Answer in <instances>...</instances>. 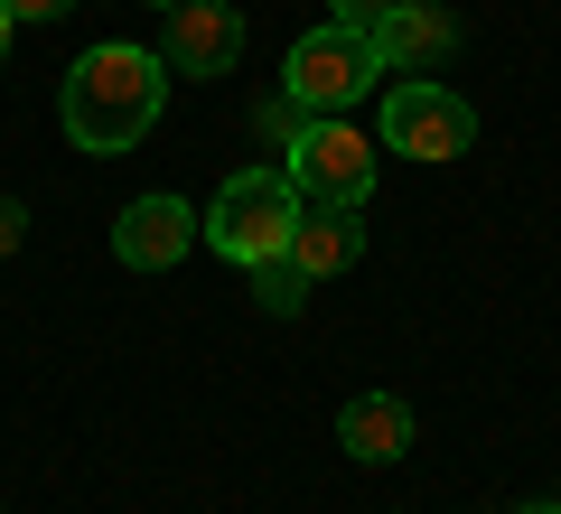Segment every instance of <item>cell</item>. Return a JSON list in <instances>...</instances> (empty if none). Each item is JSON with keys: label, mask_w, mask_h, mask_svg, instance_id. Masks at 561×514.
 Masks as SVG:
<instances>
[{"label": "cell", "mask_w": 561, "mask_h": 514, "mask_svg": "<svg viewBox=\"0 0 561 514\" xmlns=\"http://www.w3.org/2000/svg\"><path fill=\"white\" fill-rule=\"evenodd\" d=\"M160 103H169V66L150 57V47H84V57L66 66L57 122H66L76 150L113 159V150H131V140L160 122Z\"/></svg>", "instance_id": "cell-1"}, {"label": "cell", "mask_w": 561, "mask_h": 514, "mask_svg": "<svg viewBox=\"0 0 561 514\" xmlns=\"http://www.w3.org/2000/svg\"><path fill=\"white\" fill-rule=\"evenodd\" d=\"M290 225H300V187H290V169H234V179L216 187V206H206V243H216L225 262H272L290 253Z\"/></svg>", "instance_id": "cell-2"}, {"label": "cell", "mask_w": 561, "mask_h": 514, "mask_svg": "<svg viewBox=\"0 0 561 514\" xmlns=\"http://www.w3.org/2000/svg\"><path fill=\"white\" fill-rule=\"evenodd\" d=\"M375 76H383V57H375V38L365 28H309L300 47H290V76H280V94L300 103L309 122H328V113H356L365 94H375Z\"/></svg>", "instance_id": "cell-3"}, {"label": "cell", "mask_w": 561, "mask_h": 514, "mask_svg": "<svg viewBox=\"0 0 561 514\" xmlns=\"http://www.w3.org/2000/svg\"><path fill=\"white\" fill-rule=\"evenodd\" d=\"M290 187H300L309 206H365V187H375V140L356 132V113H328V122H300L290 132Z\"/></svg>", "instance_id": "cell-4"}, {"label": "cell", "mask_w": 561, "mask_h": 514, "mask_svg": "<svg viewBox=\"0 0 561 514\" xmlns=\"http://www.w3.org/2000/svg\"><path fill=\"white\" fill-rule=\"evenodd\" d=\"M468 140H478V113H468L449 84H431V76H402L393 94H383V150H402V159H459Z\"/></svg>", "instance_id": "cell-5"}, {"label": "cell", "mask_w": 561, "mask_h": 514, "mask_svg": "<svg viewBox=\"0 0 561 514\" xmlns=\"http://www.w3.org/2000/svg\"><path fill=\"white\" fill-rule=\"evenodd\" d=\"M197 206L187 197H131L113 216V262L122 272H169V262H187V243H197Z\"/></svg>", "instance_id": "cell-6"}, {"label": "cell", "mask_w": 561, "mask_h": 514, "mask_svg": "<svg viewBox=\"0 0 561 514\" xmlns=\"http://www.w3.org/2000/svg\"><path fill=\"white\" fill-rule=\"evenodd\" d=\"M234 57H243V10L234 0H179L169 10V47H160L169 76H234Z\"/></svg>", "instance_id": "cell-7"}, {"label": "cell", "mask_w": 561, "mask_h": 514, "mask_svg": "<svg viewBox=\"0 0 561 514\" xmlns=\"http://www.w3.org/2000/svg\"><path fill=\"white\" fill-rule=\"evenodd\" d=\"M375 57H383V76H402V66H431V57H449L459 47V28H449V10H421V0H393L375 28Z\"/></svg>", "instance_id": "cell-8"}, {"label": "cell", "mask_w": 561, "mask_h": 514, "mask_svg": "<svg viewBox=\"0 0 561 514\" xmlns=\"http://www.w3.org/2000/svg\"><path fill=\"white\" fill-rule=\"evenodd\" d=\"M337 439H346V458H365V468H393V458L412 449V402L356 393V402L337 412Z\"/></svg>", "instance_id": "cell-9"}, {"label": "cell", "mask_w": 561, "mask_h": 514, "mask_svg": "<svg viewBox=\"0 0 561 514\" xmlns=\"http://www.w3.org/2000/svg\"><path fill=\"white\" fill-rule=\"evenodd\" d=\"M356 253H365L356 206H309V197H300V225H290V262H300L309 281H328V272H346Z\"/></svg>", "instance_id": "cell-10"}, {"label": "cell", "mask_w": 561, "mask_h": 514, "mask_svg": "<svg viewBox=\"0 0 561 514\" xmlns=\"http://www.w3.org/2000/svg\"><path fill=\"white\" fill-rule=\"evenodd\" d=\"M253 299H262V309H272V318H290V309H300V299H309V272H300V262H290V253L253 262Z\"/></svg>", "instance_id": "cell-11"}, {"label": "cell", "mask_w": 561, "mask_h": 514, "mask_svg": "<svg viewBox=\"0 0 561 514\" xmlns=\"http://www.w3.org/2000/svg\"><path fill=\"white\" fill-rule=\"evenodd\" d=\"M383 10H393V0H328V20H337V28H375Z\"/></svg>", "instance_id": "cell-12"}, {"label": "cell", "mask_w": 561, "mask_h": 514, "mask_svg": "<svg viewBox=\"0 0 561 514\" xmlns=\"http://www.w3.org/2000/svg\"><path fill=\"white\" fill-rule=\"evenodd\" d=\"M20 243H28V206L0 197V253H20Z\"/></svg>", "instance_id": "cell-13"}, {"label": "cell", "mask_w": 561, "mask_h": 514, "mask_svg": "<svg viewBox=\"0 0 561 514\" xmlns=\"http://www.w3.org/2000/svg\"><path fill=\"white\" fill-rule=\"evenodd\" d=\"M57 10H76V0H10V20H57Z\"/></svg>", "instance_id": "cell-14"}, {"label": "cell", "mask_w": 561, "mask_h": 514, "mask_svg": "<svg viewBox=\"0 0 561 514\" xmlns=\"http://www.w3.org/2000/svg\"><path fill=\"white\" fill-rule=\"evenodd\" d=\"M10 38H20V20H10V0H0V57H10Z\"/></svg>", "instance_id": "cell-15"}, {"label": "cell", "mask_w": 561, "mask_h": 514, "mask_svg": "<svg viewBox=\"0 0 561 514\" xmlns=\"http://www.w3.org/2000/svg\"><path fill=\"white\" fill-rule=\"evenodd\" d=\"M524 514H561V495H552V505H524Z\"/></svg>", "instance_id": "cell-16"}, {"label": "cell", "mask_w": 561, "mask_h": 514, "mask_svg": "<svg viewBox=\"0 0 561 514\" xmlns=\"http://www.w3.org/2000/svg\"><path fill=\"white\" fill-rule=\"evenodd\" d=\"M160 10H179V0H160Z\"/></svg>", "instance_id": "cell-17"}]
</instances>
